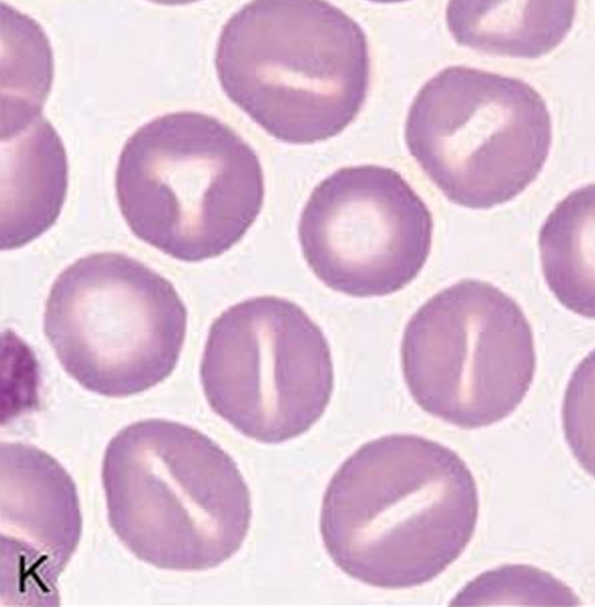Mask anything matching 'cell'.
I'll list each match as a JSON object with an SVG mask.
<instances>
[{
	"instance_id": "4fadbf2b",
	"label": "cell",
	"mask_w": 595,
	"mask_h": 607,
	"mask_svg": "<svg viewBox=\"0 0 595 607\" xmlns=\"http://www.w3.org/2000/svg\"><path fill=\"white\" fill-rule=\"evenodd\" d=\"M594 184L578 188L550 212L539 233L545 281L569 310L594 318Z\"/></svg>"
},
{
	"instance_id": "5bb4252c",
	"label": "cell",
	"mask_w": 595,
	"mask_h": 607,
	"mask_svg": "<svg viewBox=\"0 0 595 607\" xmlns=\"http://www.w3.org/2000/svg\"><path fill=\"white\" fill-rule=\"evenodd\" d=\"M1 137L41 117L50 93L53 57L47 36L30 17L1 3Z\"/></svg>"
},
{
	"instance_id": "ba28073f",
	"label": "cell",
	"mask_w": 595,
	"mask_h": 607,
	"mask_svg": "<svg viewBox=\"0 0 595 607\" xmlns=\"http://www.w3.org/2000/svg\"><path fill=\"white\" fill-rule=\"evenodd\" d=\"M200 380L211 409L264 444L296 438L323 415L333 390L329 343L297 303L258 296L211 324Z\"/></svg>"
},
{
	"instance_id": "8fae6325",
	"label": "cell",
	"mask_w": 595,
	"mask_h": 607,
	"mask_svg": "<svg viewBox=\"0 0 595 607\" xmlns=\"http://www.w3.org/2000/svg\"><path fill=\"white\" fill-rule=\"evenodd\" d=\"M67 182L66 151L47 119L1 138V251L22 247L56 222Z\"/></svg>"
},
{
	"instance_id": "7a4b0ae2",
	"label": "cell",
	"mask_w": 595,
	"mask_h": 607,
	"mask_svg": "<svg viewBox=\"0 0 595 607\" xmlns=\"http://www.w3.org/2000/svg\"><path fill=\"white\" fill-rule=\"evenodd\" d=\"M102 482L111 530L157 568H215L247 536L252 500L243 475L189 425L163 418L127 425L105 449Z\"/></svg>"
},
{
	"instance_id": "52a82bcc",
	"label": "cell",
	"mask_w": 595,
	"mask_h": 607,
	"mask_svg": "<svg viewBox=\"0 0 595 607\" xmlns=\"http://www.w3.org/2000/svg\"><path fill=\"white\" fill-rule=\"evenodd\" d=\"M401 362L423 411L459 428L487 427L513 413L530 390L533 331L509 295L487 281L463 279L410 318Z\"/></svg>"
},
{
	"instance_id": "9a60e30c",
	"label": "cell",
	"mask_w": 595,
	"mask_h": 607,
	"mask_svg": "<svg viewBox=\"0 0 595 607\" xmlns=\"http://www.w3.org/2000/svg\"><path fill=\"white\" fill-rule=\"evenodd\" d=\"M450 606H580L573 589L551 573L525 564L488 569L468 582Z\"/></svg>"
},
{
	"instance_id": "3957f363",
	"label": "cell",
	"mask_w": 595,
	"mask_h": 607,
	"mask_svg": "<svg viewBox=\"0 0 595 607\" xmlns=\"http://www.w3.org/2000/svg\"><path fill=\"white\" fill-rule=\"evenodd\" d=\"M215 67L225 95L274 138L306 145L340 134L368 94L360 24L318 0H257L223 25Z\"/></svg>"
},
{
	"instance_id": "6da1fadb",
	"label": "cell",
	"mask_w": 595,
	"mask_h": 607,
	"mask_svg": "<svg viewBox=\"0 0 595 607\" xmlns=\"http://www.w3.org/2000/svg\"><path fill=\"white\" fill-rule=\"evenodd\" d=\"M479 510L475 477L447 446L413 434L366 441L323 493L320 534L332 562L372 587L426 584L466 550Z\"/></svg>"
},
{
	"instance_id": "30bf717a",
	"label": "cell",
	"mask_w": 595,
	"mask_h": 607,
	"mask_svg": "<svg viewBox=\"0 0 595 607\" xmlns=\"http://www.w3.org/2000/svg\"><path fill=\"white\" fill-rule=\"evenodd\" d=\"M1 598L57 606L60 575L83 528L77 489L63 466L34 445L0 446Z\"/></svg>"
},
{
	"instance_id": "277c9868",
	"label": "cell",
	"mask_w": 595,
	"mask_h": 607,
	"mask_svg": "<svg viewBox=\"0 0 595 607\" xmlns=\"http://www.w3.org/2000/svg\"><path fill=\"white\" fill-rule=\"evenodd\" d=\"M115 189L136 237L182 262L220 256L246 234L264 202L255 150L220 119L176 111L125 142Z\"/></svg>"
},
{
	"instance_id": "7c38bea8",
	"label": "cell",
	"mask_w": 595,
	"mask_h": 607,
	"mask_svg": "<svg viewBox=\"0 0 595 607\" xmlns=\"http://www.w3.org/2000/svg\"><path fill=\"white\" fill-rule=\"evenodd\" d=\"M576 11L572 0H451L446 24L463 45L484 53L535 58L560 45Z\"/></svg>"
},
{
	"instance_id": "9c48e42d",
	"label": "cell",
	"mask_w": 595,
	"mask_h": 607,
	"mask_svg": "<svg viewBox=\"0 0 595 607\" xmlns=\"http://www.w3.org/2000/svg\"><path fill=\"white\" fill-rule=\"evenodd\" d=\"M432 213L396 170L343 167L310 193L299 217L302 255L327 287L352 297L400 291L424 267Z\"/></svg>"
},
{
	"instance_id": "8992f818",
	"label": "cell",
	"mask_w": 595,
	"mask_h": 607,
	"mask_svg": "<svg viewBox=\"0 0 595 607\" xmlns=\"http://www.w3.org/2000/svg\"><path fill=\"white\" fill-rule=\"evenodd\" d=\"M187 308L174 286L128 255L76 259L54 280L43 328L64 371L107 397L142 393L174 370Z\"/></svg>"
},
{
	"instance_id": "5b68a950",
	"label": "cell",
	"mask_w": 595,
	"mask_h": 607,
	"mask_svg": "<svg viewBox=\"0 0 595 607\" xmlns=\"http://www.w3.org/2000/svg\"><path fill=\"white\" fill-rule=\"evenodd\" d=\"M404 137L449 201L484 210L509 202L538 178L551 149L552 119L527 82L451 65L417 92Z\"/></svg>"
}]
</instances>
